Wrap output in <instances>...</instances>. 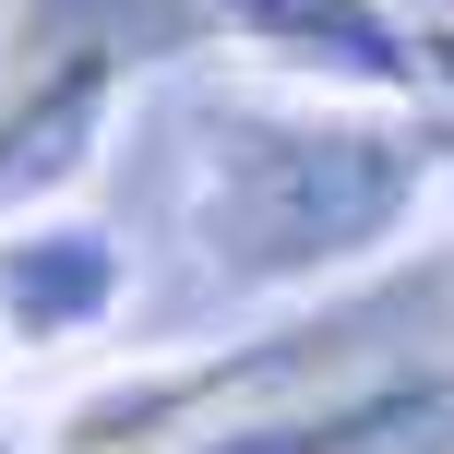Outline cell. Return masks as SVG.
<instances>
[{
  "mask_svg": "<svg viewBox=\"0 0 454 454\" xmlns=\"http://www.w3.org/2000/svg\"><path fill=\"white\" fill-rule=\"evenodd\" d=\"M419 204V156L371 120H239L215 180V251L239 275H335Z\"/></svg>",
  "mask_w": 454,
  "mask_h": 454,
  "instance_id": "obj_1",
  "label": "cell"
},
{
  "mask_svg": "<svg viewBox=\"0 0 454 454\" xmlns=\"http://www.w3.org/2000/svg\"><path fill=\"white\" fill-rule=\"evenodd\" d=\"M227 36H263L275 60L323 72V84H407L419 36H395L383 0H215Z\"/></svg>",
  "mask_w": 454,
  "mask_h": 454,
  "instance_id": "obj_2",
  "label": "cell"
},
{
  "mask_svg": "<svg viewBox=\"0 0 454 454\" xmlns=\"http://www.w3.org/2000/svg\"><path fill=\"white\" fill-rule=\"evenodd\" d=\"M96 311H108V251H96L84 227L12 215V239H0V335L60 347V335H84Z\"/></svg>",
  "mask_w": 454,
  "mask_h": 454,
  "instance_id": "obj_3",
  "label": "cell"
}]
</instances>
